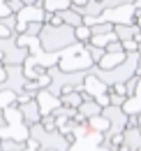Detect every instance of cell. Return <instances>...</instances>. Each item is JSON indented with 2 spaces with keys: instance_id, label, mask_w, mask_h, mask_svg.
I'll use <instances>...</instances> for the list:
<instances>
[{
  "instance_id": "cell-1",
  "label": "cell",
  "mask_w": 141,
  "mask_h": 151,
  "mask_svg": "<svg viewBox=\"0 0 141 151\" xmlns=\"http://www.w3.org/2000/svg\"><path fill=\"white\" fill-rule=\"evenodd\" d=\"M37 38L40 49L47 54L58 53L78 43L75 38L74 28L65 24L60 27H53L49 24H43V28Z\"/></svg>"
},
{
  "instance_id": "cell-2",
  "label": "cell",
  "mask_w": 141,
  "mask_h": 151,
  "mask_svg": "<svg viewBox=\"0 0 141 151\" xmlns=\"http://www.w3.org/2000/svg\"><path fill=\"white\" fill-rule=\"evenodd\" d=\"M136 8H141V1L139 0H128V2L119 7L105 10L96 18L84 17L83 25L92 27L93 25L101 22H111L112 25H136L141 27V18H135L133 11Z\"/></svg>"
},
{
  "instance_id": "cell-3",
  "label": "cell",
  "mask_w": 141,
  "mask_h": 151,
  "mask_svg": "<svg viewBox=\"0 0 141 151\" xmlns=\"http://www.w3.org/2000/svg\"><path fill=\"white\" fill-rule=\"evenodd\" d=\"M140 65V53H132V54H127V58L124 62L112 70H100L96 65H93L87 70V73L98 77L106 86L114 84H124L125 82L135 75V72Z\"/></svg>"
},
{
  "instance_id": "cell-4",
  "label": "cell",
  "mask_w": 141,
  "mask_h": 151,
  "mask_svg": "<svg viewBox=\"0 0 141 151\" xmlns=\"http://www.w3.org/2000/svg\"><path fill=\"white\" fill-rule=\"evenodd\" d=\"M93 65L90 55L84 48V44L77 43L60 52L57 67L64 73L86 72Z\"/></svg>"
},
{
  "instance_id": "cell-5",
  "label": "cell",
  "mask_w": 141,
  "mask_h": 151,
  "mask_svg": "<svg viewBox=\"0 0 141 151\" xmlns=\"http://www.w3.org/2000/svg\"><path fill=\"white\" fill-rule=\"evenodd\" d=\"M28 138L37 141L38 151H68L70 149L64 135L58 130L46 131L40 123L34 124L28 129Z\"/></svg>"
},
{
  "instance_id": "cell-6",
  "label": "cell",
  "mask_w": 141,
  "mask_h": 151,
  "mask_svg": "<svg viewBox=\"0 0 141 151\" xmlns=\"http://www.w3.org/2000/svg\"><path fill=\"white\" fill-rule=\"evenodd\" d=\"M47 75L50 77L52 83L46 88L47 91L53 94L54 96H60V87L64 85H77L83 83L85 76L87 75L86 72H75V73H64L57 67V65H54L47 70Z\"/></svg>"
},
{
  "instance_id": "cell-7",
  "label": "cell",
  "mask_w": 141,
  "mask_h": 151,
  "mask_svg": "<svg viewBox=\"0 0 141 151\" xmlns=\"http://www.w3.org/2000/svg\"><path fill=\"white\" fill-rule=\"evenodd\" d=\"M17 34L7 39H0V52L2 54L1 64L4 66H22L29 56L27 47L17 46Z\"/></svg>"
},
{
  "instance_id": "cell-8",
  "label": "cell",
  "mask_w": 141,
  "mask_h": 151,
  "mask_svg": "<svg viewBox=\"0 0 141 151\" xmlns=\"http://www.w3.org/2000/svg\"><path fill=\"white\" fill-rule=\"evenodd\" d=\"M101 115L104 116L110 122V129L108 130V132H105L103 134L102 143H104V142H106L110 139V137H112L115 133L123 132V130L125 129L128 115L123 112V110L121 108L111 106V105H108V106L103 108Z\"/></svg>"
},
{
  "instance_id": "cell-9",
  "label": "cell",
  "mask_w": 141,
  "mask_h": 151,
  "mask_svg": "<svg viewBox=\"0 0 141 151\" xmlns=\"http://www.w3.org/2000/svg\"><path fill=\"white\" fill-rule=\"evenodd\" d=\"M84 91L91 94L94 99V101L100 104L102 108H105L109 105V95L106 94V85L102 81H100L98 77H95L92 74L85 76L84 81Z\"/></svg>"
},
{
  "instance_id": "cell-10",
  "label": "cell",
  "mask_w": 141,
  "mask_h": 151,
  "mask_svg": "<svg viewBox=\"0 0 141 151\" xmlns=\"http://www.w3.org/2000/svg\"><path fill=\"white\" fill-rule=\"evenodd\" d=\"M7 72V80L0 84V92L4 90H11L17 95L22 93V86L28 81L24 75L22 66H5Z\"/></svg>"
},
{
  "instance_id": "cell-11",
  "label": "cell",
  "mask_w": 141,
  "mask_h": 151,
  "mask_svg": "<svg viewBox=\"0 0 141 151\" xmlns=\"http://www.w3.org/2000/svg\"><path fill=\"white\" fill-rule=\"evenodd\" d=\"M16 16V26H15V32L17 35L24 34L26 26L29 22H43L44 10L36 9L34 6L32 7H24Z\"/></svg>"
},
{
  "instance_id": "cell-12",
  "label": "cell",
  "mask_w": 141,
  "mask_h": 151,
  "mask_svg": "<svg viewBox=\"0 0 141 151\" xmlns=\"http://www.w3.org/2000/svg\"><path fill=\"white\" fill-rule=\"evenodd\" d=\"M18 111L22 114L24 124L28 129L30 127H33L34 124H37L40 122L42 115L39 112V106H38V103L36 100H32L25 104H20L18 106Z\"/></svg>"
},
{
  "instance_id": "cell-13",
  "label": "cell",
  "mask_w": 141,
  "mask_h": 151,
  "mask_svg": "<svg viewBox=\"0 0 141 151\" xmlns=\"http://www.w3.org/2000/svg\"><path fill=\"white\" fill-rule=\"evenodd\" d=\"M36 101L39 106V112L42 116L48 115L52 113V111L60 105V99L54 96L53 94H50L47 90H40L38 91Z\"/></svg>"
},
{
  "instance_id": "cell-14",
  "label": "cell",
  "mask_w": 141,
  "mask_h": 151,
  "mask_svg": "<svg viewBox=\"0 0 141 151\" xmlns=\"http://www.w3.org/2000/svg\"><path fill=\"white\" fill-rule=\"evenodd\" d=\"M123 145L127 146L130 151H140L141 148V134L140 128L124 129L123 132Z\"/></svg>"
},
{
  "instance_id": "cell-15",
  "label": "cell",
  "mask_w": 141,
  "mask_h": 151,
  "mask_svg": "<svg viewBox=\"0 0 141 151\" xmlns=\"http://www.w3.org/2000/svg\"><path fill=\"white\" fill-rule=\"evenodd\" d=\"M125 58H127V53H113V54L105 53L102 60H100V63L96 66L100 70H112L114 67L122 64L125 60Z\"/></svg>"
},
{
  "instance_id": "cell-16",
  "label": "cell",
  "mask_w": 141,
  "mask_h": 151,
  "mask_svg": "<svg viewBox=\"0 0 141 151\" xmlns=\"http://www.w3.org/2000/svg\"><path fill=\"white\" fill-rule=\"evenodd\" d=\"M113 32L117 35L118 40L122 43L125 40H131L135 34L140 32V27L136 25H114Z\"/></svg>"
},
{
  "instance_id": "cell-17",
  "label": "cell",
  "mask_w": 141,
  "mask_h": 151,
  "mask_svg": "<svg viewBox=\"0 0 141 151\" xmlns=\"http://www.w3.org/2000/svg\"><path fill=\"white\" fill-rule=\"evenodd\" d=\"M127 115L130 114H138L141 112V87L137 91L135 96L127 99L124 104L121 106Z\"/></svg>"
},
{
  "instance_id": "cell-18",
  "label": "cell",
  "mask_w": 141,
  "mask_h": 151,
  "mask_svg": "<svg viewBox=\"0 0 141 151\" xmlns=\"http://www.w3.org/2000/svg\"><path fill=\"white\" fill-rule=\"evenodd\" d=\"M56 15H58L62 18V20L65 25L74 28V29L83 25V17H81L78 14H76L75 11H73L70 8L60 11V12H57Z\"/></svg>"
},
{
  "instance_id": "cell-19",
  "label": "cell",
  "mask_w": 141,
  "mask_h": 151,
  "mask_svg": "<svg viewBox=\"0 0 141 151\" xmlns=\"http://www.w3.org/2000/svg\"><path fill=\"white\" fill-rule=\"evenodd\" d=\"M103 108L98 104L95 101H91V102H82V104L77 108V112L83 114L87 120L101 115Z\"/></svg>"
},
{
  "instance_id": "cell-20",
  "label": "cell",
  "mask_w": 141,
  "mask_h": 151,
  "mask_svg": "<svg viewBox=\"0 0 141 151\" xmlns=\"http://www.w3.org/2000/svg\"><path fill=\"white\" fill-rule=\"evenodd\" d=\"M70 7V0H44V11L57 14Z\"/></svg>"
},
{
  "instance_id": "cell-21",
  "label": "cell",
  "mask_w": 141,
  "mask_h": 151,
  "mask_svg": "<svg viewBox=\"0 0 141 151\" xmlns=\"http://www.w3.org/2000/svg\"><path fill=\"white\" fill-rule=\"evenodd\" d=\"M28 146L26 140L17 141L14 139H1L0 151H27Z\"/></svg>"
},
{
  "instance_id": "cell-22",
  "label": "cell",
  "mask_w": 141,
  "mask_h": 151,
  "mask_svg": "<svg viewBox=\"0 0 141 151\" xmlns=\"http://www.w3.org/2000/svg\"><path fill=\"white\" fill-rule=\"evenodd\" d=\"M118 40L117 35L114 34V32H109V34H104V35H99V36H92L88 43L95 46V47H100V48H103L108 45V44L112 43Z\"/></svg>"
},
{
  "instance_id": "cell-23",
  "label": "cell",
  "mask_w": 141,
  "mask_h": 151,
  "mask_svg": "<svg viewBox=\"0 0 141 151\" xmlns=\"http://www.w3.org/2000/svg\"><path fill=\"white\" fill-rule=\"evenodd\" d=\"M58 99H60V105L66 106V108L76 109L77 110V108L82 104L81 96L76 92H72V93L66 94V95H60Z\"/></svg>"
},
{
  "instance_id": "cell-24",
  "label": "cell",
  "mask_w": 141,
  "mask_h": 151,
  "mask_svg": "<svg viewBox=\"0 0 141 151\" xmlns=\"http://www.w3.org/2000/svg\"><path fill=\"white\" fill-rule=\"evenodd\" d=\"M87 123L92 129H94L95 131L100 132V133H102V134L108 132V130L110 129V122L102 115H98V116L88 119Z\"/></svg>"
},
{
  "instance_id": "cell-25",
  "label": "cell",
  "mask_w": 141,
  "mask_h": 151,
  "mask_svg": "<svg viewBox=\"0 0 141 151\" xmlns=\"http://www.w3.org/2000/svg\"><path fill=\"white\" fill-rule=\"evenodd\" d=\"M125 85V96L127 99H130V97L135 96L136 95L137 91L141 87V78L139 76L133 75L130 80L124 83Z\"/></svg>"
},
{
  "instance_id": "cell-26",
  "label": "cell",
  "mask_w": 141,
  "mask_h": 151,
  "mask_svg": "<svg viewBox=\"0 0 141 151\" xmlns=\"http://www.w3.org/2000/svg\"><path fill=\"white\" fill-rule=\"evenodd\" d=\"M84 48H85V50L88 53V55H90V57H91V60H92L94 65H98L99 63H100V60H102V57L104 56V54H105V52H104L103 48L95 47V46L91 45L90 43L84 44Z\"/></svg>"
},
{
  "instance_id": "cell-27",
  "label": "cell",
  "mask_w": 141,
  "mask_h": 151,
  "mask_svg": "<svg viewBox=\"0 0 141 151\" xmlns=\"http://www.w3.org/2000/svg\"><path fill=\"white\" fill-rule=\"evenodd\" d=\"M17 94L11 90H4L0 92V110L9 108L16 101Z\"/></svg>"
},
{
  "instance_id": "cell-28",
  "label": "cell",
  "mask_w": 141,
  "mask_h": 151,
  "mask_svg": "<svg viewBox=\"0 0 141 151\" xmlns=\"http://www.w3.org/2000/svg\"><path fill=\"white\" fill-rule=\"evenodd\" d=\"M74 34H75V38L77 39V42L82 44L88 43L91 37H92L90 27L84 26V25H82L80 27L75 28V29H74Z\"/></svg>"
},
{
  "instance_id": "cell-29",
  "label": "cell",
  "mask_w": 141,
  "mask_h": 151,
  "mask_svg": "<svg viewBox=\"0 0 141 151\" xmlns=\"http://www.w3.org/2000/svg\"><path fill=\"white\" fill-rule=\"evenodd\" d=\"M114 25L111 22H101V24H96L93 25L91 29V34L92 36H99V35H104V34H109V32H113Z\"/></svg>"
},
{
  "instance_id": "cell-30",
  "label": "cell",
  "mask_w": 141,
  "mask_h": 151,
  "mask_svg": "<svg viewBox=\"0 0 141 151\" xmlns=\"http://www.w3.org/2000/svg\"><path fill=\"white\" fill-rule=\"evenodd\" d=\"M76 113H77V110H76V109H70V108L63 106V105H60V106H57L56 109H54L50 114H52L54 118H57V116H65L67 119H73Z\"/></svg>"
},
{
  "instance_id": "cell-31",
  "label": "cell",
  "mask_w": 141,
  "mask_h": 151,
  "mask_svg": "<svg viewBox=\"0 0 141 151\" xmlns=\"http://www.w3.org/2000/svg\"><path fill=\"white\" fill-rule=\"evenodd\" d=\"M42 28H43V22H29V24H27L26 29H25L22 35H25L27 37H38Z\"/></svg>"
},
{
  "instance_id": "cell-32",
  "label": "cell",
  "mask_w": 141,
  "mask_h": 151,
  "mask_svg": "<svg viewBox=\"0 0 141 151\" xmlns=\"http://www.w3.org/2000/svg\"><path fill=\"white\" fill-rule=\"evenodd\" d=\"M122 48L127 54H132V53H140L141 52V44H137L136 42L131 40H125L122 42Z\"/></svg>"
},
{
  "instance_id": "cell-33",
  "label": "cell",
  "mask_w": 141,
  "mask_h": 151,
  "mask_svg": "<svg viewBox=\"0 0 141 151\" xmlns=\"http://www.w3.org/2000/svg\"><path fill=\"white\" fill-rule=\"evenodd\" d=\"M5 4L12 15H17L25 7L22 0H5Z\"/></svg>"
},
{
  "instance_id": "cell-34",
  "label": "cell",
  "mask_w": 141,
  "mask_h": 151,
  "mask_svg": "<svg viewBox=\"0 0 141 151\" xmlns=\"http://www.w3.org/2000/svg\"><path fill=\"white\" fill-rule=\"evenodd\" d=\"M141 114H130L128 115L125 129H132V128H140V121H141Z\"/></svg>"
},
{
  "instance_id": "cell-35",
  "label": "cell",
  "mask_w": 141,
  "mask_h": 151,
  "mask_svg": "<svg viewBox=\"0 0 141 151\" xmlns=\"http://www.w3.org/2000/svg\"><path fill=\"white\" fill-rule=\"evenodd\" d=\"M104 52L109 53V54H113V53H124V50L122 48V44L119 40H115L112 43L108 44L104 47Z\"/></svg>"
},
{
  "instance_id": "cell-36",
  "label": "cell",
  "mask_w": 141,
  "mask_h": 151,
  "mask_svg": "<svg viewBox=\"0 0 141 151\" xmlns=\"http://www.w3.org/2000/svg\"><path fill=\"white\" fill-rule=\"evenodd\" d=\"M127 101V97L122 96V95H118V94H111L109 95V105L111 106H117V108H121L124 102Z\"/></svg>"
},
{
  "instance_id": "cell-37",
  "label": "cell",
  "mask_w": 141,
  "mask_h": 151,
  "mask_svg": "<svg viewBox=\"0 0 141 151\" xmlns=\"http://www.w3.org/2000/svg\"><path fill=\"white\" fill-rule=\"evenodd\" d=\"M16 32H12L10 28H8L4 24H0V39H7L11 37L12 35H15Z\"/></svg>"
},
{
  "instance_id": "cell-38",
  "label": "cell",
  "mask_w": 141,
  "mask_h": 151,
  "mask_svg": "<svg viewBox=\"0 0 141 151\" xmlns=\"http://www.w3.org/2000/svg\"><path fill=\"white\" fill-rule=\"evenodd\" d=\"M10 15H12V14L8 9V7L6 6L5 1L0 0V18H6V17H9Z\"/></svg>"
},
{
  "instance_id": "cell-39",
  "label": "cell",
  "mask_w": 141,
  "mask_h": 151,
  "mask_svg": "<svg viewBox=\"0 0 141 151\" xmlns=\"http://www.w3.org/2000/svg\"><path fill=\"white\" fill-rule=\"evenodd\" d=\"M49 25L53 26V27H60L62 25H64V22H63L62 18H60L58 15L54 14V16L52 17V19H50V22H49Z\"/></svg>"
},
{
  "instance_id": "cell-40",
  "label": "cell",
  "mask_w": 141,
  "mask_h": 151,
  "mask_svg": "<svg viewBox=\"0 0 141 151\" xmlns=\"http://www.w3.org/2000/svg\"><path fill=\"white\" fill-rule=\"evenodd\" d=\"M64 138H65L66 142L68 143V146H73L74 143L76 142V140H77V138H76L75 133L72 131V132H67V133H65L64 134Z\"/></svg>"
},
{
  "instance_id": "cell-41",
  "label": "cell",
  "mask_w": 141,
  "mask_h": 151,
  "mask_svg": "<svg viewBox=\"0 0 141 151\" xmlns=\"http://www.w3.org/2000/svg\"><path fill=\"white\" fill-rule=\"evenodd\" d=\"M113 88H114V93H115V94L125 96V85L124 84H114Z\"/></svg>"
},
{
  "instance_id": "cell-42",
  "label": "cell",
  "mask_w": 141,
  "mask_h": 151,
  "mask_svg": "<svg viewBox=\"0 0 141 151\" xmlns=\"http://www.w3.org/2000/svg\"><path fill=\"white\" fill-rule=\"evenodd\" d=\"M72 92H74V85H70V84H67V85H64V86L60 87V95H66V94H70Z\"/></svg>"
},
{
  "instance_id": "cell-43",
  "label": "cell",
  "mask_w": 141,
  "mask_h": 151,
  "mask_svg": "<svg viewBox=\"0 0 141 151\" xmlns=\"http://www.w3.org/2000/svg\"><path fill=\"white\" fill-rule=\"evenodd\" d=\"M80 96H81L82 102H91V101H94V99H93L92 95H91V94H88V93L85 92V91L80 93Z\"/></svg>"
},
{
  "instance_id": "cell-44",
  "label": "cell",
  "mask_w": 141,
  "mask_h": 151,
  "mask_svg": "<svg viewBox=\"0 0 141 151\" xmlns=\"http://www.w3.org/2000/svg\"><path fill=\"white\" fill-rule=\"evenodd\" d=\"M7 80V72L5 70V66L0 63V84L4 83Z\"/></svg>"
},
{
  "instance_id": "cell-45",
  "label": "cell",
  "mask_w": 141,
  "mask_h": 151,
  "mask_svg": "<svg viewBox=\"0 0 141 151\" xmlns=\"http://www.w3.org/2000/svg\"><path fill=\"white\" fill-rule=\"evenodd\" d=\"M34 7L39 10H44V0H35Z\"/></svg>"
},
{
  "instance_id": "cell-46",
  "label": "cell",
  "mask_w": 141,
  "mask_h": 151,
  "mask_svg": "<svg viewBox=\"0 0 141 151\" xmlns=\"http://www.w3.org/2000/svg\"><path fill=\"white\" fill-rule=\"evenodd\" d=\"M74 92L76 93H82V92H84V85H83V83L81 84H77V85H74Z\"/></svg>"
},
{
  "instance_id": "cell-47",
  "label": "cell",
  "mask_w": 141,
  "mask_h": 151,
  "mask_svg": "<svg viewBox=\"0 0 141 151\" xmlns=\"http://www.w3.org/2000/svg\"><path fill=\"white\" fill-rule=\"evenodd\" d=\"M132 40L136 42L137 44H141V32H137V34H135L133 37H132Z\"/></svg>"
},
{
  "instance_id": "cell-48",
  "label": "cell",
  "mask_w": 141,
  "mask_h": 151,
  "mask_svg": "<svg viewBox=\"0 0 141 151\" xmlns=\"http://www.w3.org/2000/svg\"><path fill=\"white\" fill-rule=\"evenodd\" d=\"M1 60H2V54H1V52H0V63H1Z\"/></svg>"
},
{
  "instance_id": "cell-49",
  "label": "cell",
  "mask_w": 141,
  "mask_h": 151,
  "mask_svg": "<svg viewBox=\"0 0 141 151\" xmlns=\"http://www.w3.org/2000/svg\"><path fill=\"white\" fill-rule=\"evenodd\" d=\"M0 140H1V139H0Z\"/></svg>"
}]
</instances>
